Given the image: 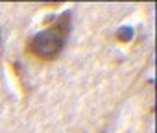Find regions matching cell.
<instances>
[{
  "label": "cell",
  "instance_id": "obj_1",
  "mask_svg": "<svg viewBox=\"0 0 157 133\" xmlns=\"http://www.w3.org/2000/svg\"><path fill=\"white\" fill-rule=\"evenodd\" d=\"M68 33H70V11L63 13L50 28L35 33L26 43V52L41 61H54L61 54Z\"/></svg>",
  "mask_w": 157,
  "mask_h": 133
}]
</instances>
